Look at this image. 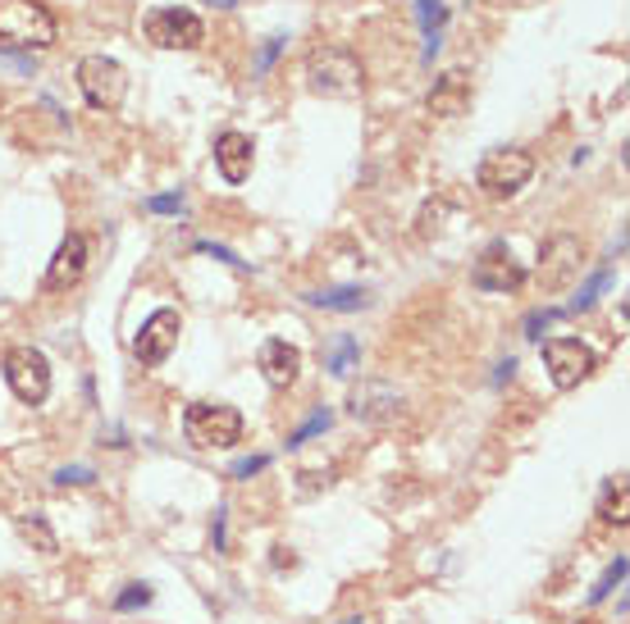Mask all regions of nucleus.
Masks as SVG:
<instances>
[{
	"instance_id": "f257e3e1",
	"label": "nucleus",
	"mask_w": 630,
	"mask_h": 624,
	"mask_svg": "<svg viewBox=\"0 0 630 624\" xmlns=\"http://www.w3.org/2000/svg\"><path fill=\"white\" fill-rule=\"evenodd\" d=\"M307 77L316 96H334V100H352L366 92V69L352 56L347 46H316L307 60Z\"/></svg>"
},
{
	"instance_id": "f03ea898",
	"label": "nucleus",
	"mask_w": 630,
	"mask_h": 624,
	"mask_svg": "<svg viewBox=\"0 0 630 624\" xmlns=\"http://www.w3.org/2000/svg\"><path fill=\"white\" fill-rule=\"evenodd\" d=\"M56 41V19L37 0H0V46L41 50Z\"/></svg>"
},
{
	"instance_id": "7ed1b4c3",
	"label": "nucleus",
	"mask_w": 630,
	"mask_h": 624,
	"mask_svg": "<svg viewBox=\"0 0 630 624\" xmlns=\"http://www.w3.org/2000/svg\"><path fill=\"white\" fill-rule=\"evenodd\" d=\"M183 433L192 447H234L242 437V415L224 401H192L183 415Z\"/></svg>"
},
{
	"instance_id": "20e7f679",
	"label": "nucleus",
	"mask_w": 630,
	"mask_h": 624,
	"mask_svg": "<svg viewBox=\"0 0 630 624\" xmlns=\"http://www.w3.org/2000/svg\"><path fill=\"white\" fill-rule=\"evenodd\" d=\"M535 173V160L516 146H498V151H485L480 169H475V183H480L489 196H516Z\"/></svg>"
},
{
	"instance_id": "39448f33",
	"label": "nucleus",
	"mask_w": 630,
	"mask_h": 624,
	"mask_svg": "<svg viewBox=\"0 0 630 624\" xmlns=\"http://www.w3.org/2000/svg\"><path fill=\"white\" fill-rule=\"evenodd\" d=\"M79 87L87 96V106L96 110H119L129 96V73L110 56H83L79 60Z\"/></svg>"
},
{
	"instance_id": "423d86ee",
	"label": "nucleus",
	"mask_w": 630,
	"mask_h": 624,
	"mask_svg": "<svg viewBox=\"0 0 630 624\" xmlns=\"http://www.w3.org/2000/svg\"><path fill=\"white\" fill-rule=\"evenodd\" d=\"M544 365H548L552 387L571 393V387H581L594 374L598 360H594V351L581 343V337H548V343H544Z\"/></svg>"
},
{
	"instance_id": "0eeeda50",
	"label": "nucleus",
	"mask_w": 630,
	"mask_h": 624,
	"mask_svg": "<svg viewBox=\"0 0 630 624\" xmlns=\"http://www.w3.org/2000/svg\"><path fill=\"white\" fill-rule=\"evenodd\" d=\"M5 383H10V393L19 401H28V406L46 401V393H50V360L37 347H14L5 356Z\"/></svg>"
},
{
	"instance_id": "6e6552de",
	"label": "nucleus",
	"mask_w": 630,
	"mask_h": 624,
	"mask_svg": "<svg viewBox=\"0 0 630 624\" xmlns=\"http://www.w3.org/2000/svg\"><path fill=\"white\" fill-rule=\"evenodd\" d=\"M146 41L161 50H197L206 41V23L192 10H156L146 14Z\"/></svg>"
},
{
	"instance_id": "1a4fd4ad",
	"label": "nucleus",
	"mask_w": 630,
	"mask_h": 624,
	"mask_svg": "<svg viewBox=\"0 0 630 624\" xmlns=\"http://www.w3.org/2000/svg\"><path fill=\"white\" fill-rule=\"evenodd\" d=\"M179 333H183V320H179V310H156L133 337V356L142 360V365H161V360H169L174 343H179Z\"/></svg>"
},
{
	"instance_id": "9d476101",
	"label": "nucleus",
	"mask_w": 630,
	"mask_h": 624,
	"mask_svg": "<svg viewBox=\"0 0 630 624\" xmlns=\"http://www.w3.org/2000/svg\"><path fill=\"white\" fill-rule=\"evenodd\" d=\"M471 283L480 292H516L521 283H525V269L512 260L508 242H494L480 260H475V269H471Z\"/></svg>"
},
{
	"instance_id": "9b49d317",
	"label": "nucleus",
	"mask_w": 630,
	"mask_h": 624,
	"mask_svg": "<svg viewBox=\"0 0 630 624\" xmlns=\"http://www.w3.org/2000/svg\"><path fill=\"white\" fill-rule=\"evenodd\" d=\"M581 269V242L571 238V232H558V238H548L544 251H539V288L544 292H558L575 278Z\"/></svg>"
},
{
	"instance_id": "f8f14e48",
	"label": "nucleus",
	"mask_w": 630,
	"mask_h": 624,
	"mask_svg": "<svg viewBox=\"0 0 630 624\" xmlns=\"http://www.w3.org/2000/svg\"><path fill=\"white\" fill-rule=\"evenodd\" d=\"M83 274H87V238H83V232H69V238L60 242V251H56V260H50L41 288H46V292H64V288H73V283H79Z\"/></svg>"
},
{
	"instance_id": "ddd939ff",
	"label": "nucleus",
	"mask_w": 630,
	"mask_h": 624,
	"mask_svg": "<svg viewBox=\"0 0 630 624\" xmlns=\"http://www.w3.org/2000/svg\"><path fill=\"white\" fill-rule=\"evenodd\" d=\"M347 406H352V415H357V420H366V424H389V420H397L402 397L393 393L389 383L370 379V383H361V387H352Z\"/></svg>"
},
{
	"instance_id": "4468645a",
	"label": "nucleus",
	"mask_w": 630,
	"mask_h": 624,
	"mask_svg": "<svg viewBox=\"0 0 630 624\" xmlns=\"http://www.w3.org/2000/svg\"><path fill=\"white\" fill-rule=\"evenodd\" d=\"M471 100H475L471 77L462 69H448L430 87V100H425V106H430V115H439V119H462L471 110Z\"/></svg>"
},
{
	"instance_id": "2eb2a0df",
	"label": "nucleus",
	"mask_w": 630,
	"mask_h": 624,
	"mask_svg": "<svg viewBox=\"0 0 630 624\" xmlns=\"http://www.w3.org/2000/svg\"><path fill=\"white\" fill-rule=\"evenodd\" d=\"M261 374L270 387H293L297 374H301V351L288 347L284 337H270V343L261 347Z\"/></svg>"
},
{
	"instance_id": "dca6fc26",
	"label": "nucleus",
	"mask_w": 630,
	"mask_h": 624,
	"mask_svg": "<svg viewBox=\"0 0 630 624\" xmlns=\"http://www.w3.org/2000/svg\"><path fill=\"white\" fill-rule=\"evenodd\" d=\"M215 165L224 173V183H247V178H251V137L219 133L215 137Z\"/></svg>"
},
{
	"instance_id": "f3484780",
	"label": "nucleus",
	"mask_w": 630,
	"mask_h": 624,
	"mask_svg": "<svg viewBox=\"0 0 630 624\" xmlns=\"http://www.w3.org/2000/svg\"><path fill=\"white\" fill-rule=\"evenodd\" d=\"M361 365V347L352 333H334L330 343H324V370H330L334 379H347L352 370Z\"/></svg>"
},
{
	"instance_id": "a211bd4d",
	"label": "nucleus",
	"mask_w": 630,
	"mask_h": 624,
	"mask_svg": "<svg viewBox=\"0 0 630 624\" xmlns=\"http://www.w3.org/2000/svg\"><path fill=\"white\" fill-rule=\"evenodd\" d=\"M416 19L425 28V60H435L439 56V33L448 23V5H443V0H416Z\"/></svg>"
},
{
	"instance_id": "6ab92c4d",
	"label": "nucleus",
	"mask_w": 630,
	"mask_h": 624,
	"mask_svg": "<svg viewBox=\"0 0 630 624\" xmlns=\"http://www.w3.org/2000/svg\"><path fill=\"white\" fill-rule=\"evenodd\" d=\"M307 301L320 305V310H343V315H352V310L370 305V292L366 288H324V292H311Z\"/></svg>"
},
{
	"instance_id": "aec40b11",
	"label": "nucleus",
	"mask_w": 630,
	"mask_h": 624,
	"mask_svg": "<svg viewBox=\"0 0 630 624\" xmlns=\"http://www.w3.org/2000/svg\"><path fill=\"white\" fill-rule=\"evenodd\" d=\"M608 288H613V269H598V274H594L590 283H585V288H581V292H575V297H571V305H567V315H581V310H590V305H594V301H598L603 292H608Z\"/></svg>"
},
{
	"instance_id": "412c9836",
	"label": "nucleus",
	"mask_w": 630,
	"mask_h": 624,
	"mask_svg": "<svg viewBox=\"0 0 630 624\" xmlns=\"http://www.w3.org/2000/svg\"><path fill=\"white\" fill-rule=\"evenodd\" d=\"M626 511H630V488H626V475H617V483H608V492H603V519L626 525Z\"/></svg>"
},
{
	"instance_id": "4be33fe9",
	"label": "nucleus",
	"mask_w": 630,
	"mask_h": 624,
	"mask_svg": "<svg viewBox=\"0 0 630 624\" xmlns=\"http://www.w3.org/2000/svg\"><path fill=\"white\" fill-rule=\"evenodd\" d=\"M19 533H23V538H28V542H37V548H41V552H56V533H50V529H46V519H41V515H33V519H28V515H23V519H19Z\"/></svg>"
},
{
	"instance_id": "5701e85b",
	"label": "nucleus",
	"mask_w": 630,
	"mask_h": 624,
	"mask_svg": "<svg viewBox=\"0 0 630 624\" xmlns=\"http://www.w3.org/2000/svg\"><path fill=\"white\" fill-rule=\"evenodd\" d=\"M621 579H626V556H617L608 569H603V579H598V588L590 592V602H603V597H608V592H613Z\"/></svg>"
},
{
	"instance_id": "b1692460",
	"label": "nucleus",
	"mask_w": 630,
	"mask_h": 624,
	"mask_svg": "<svg viewBox=\"0 0 630 624\" xmlns=\"http://www.w3.org/2000/svg\"><path fill=\"white\" fill-rule=\"evenodd\" d=\"M324 429H330V410H316L311 420H307V424H301V429L288 437V447H301V442H307V437H316V433H324Z\"/></svg>"
},
{
	"instance_id": "393cba45",
	"label": "nucleus",
	"mask_w": 630,
	"mask_h": 624,
	"mask_svg": "<svg viewBox=\"0 0 630 624\" xmlns=\"http://www.w3.org/2000/svg\"><path fill=\"white\" fill-rule=\"evenodd\" d=\"M146 602H151V588H146V584H133L129 592L115 597V611H138V607H146Z\"/></svg>"
},
{
	"instance_id": "a878e982",
	"label": "nucleus",
	"mask_w": 630,
	"mask_h": 624,
	"mask_svg": "<svg viewBox=\"0 0 630 624\" xmlns=\"http://www.w3.org/2000/svg\"><path fill=\"white\" fill-rule=\"evenodd\" d=\"M567 315V310H531V320H525V337H539V328H552Z\"/></svg>"
},
{
	"instance_id": "bb28decb",
	"label": "nucleus",
	"mask_w": 630,
	"mask_h": 624,
	"mask_svg": "<svg viewBox=\"0 0 630 624\" xmlns=\"http://www.w3.org/2000/svg\"><path fill=\"white\" fill-rule=\"evenodd\" d=\"M146 211L151 215H183V196H151Z\"/></svg>"
},
{
	"instance_id": "cd10ccee",
	"label": "nucleus",
	"mask_w": 630,
	"mask_h": 624,
	"mask_svg": "<svg viewBox=\"0 0 630 624\" xmlns=\"http://www.w3.org/2000/svg\"><path fill=\"white\" fill-rule=\"evenodd\" d=\"M197 251L201 255H215V260H224V265H234V269H247V260H238L229 247H215V242H197Z\"/></svg>"
},
{
	"instance_id": "c85d7f7f",
	"label": "nucleus",
	"mask_w": 630,
	"mask_h": 624,
	"mask_svg": "<svg viewBox=\"0 0 630 624\" xmlns=\"http://www.w3.org/2000/svg\"><path fill=\"white\" fill-rule=\"evenodd\" d=\"M265 465H270V456H247V460H238V465H234L229 475H234V479H251V475H261Z\"/></svg>"
},
{
	"instance_id": "c756f323",
	"label": "nucleus",
	"mask_w": 630,
	"mask_h": 624,
	"mask_svg": "<svg viewBox=\"0 0 630 624\" xmlns=\"http://www.w3.org/2000/svg\"><path fill=\"white\" fill-rule=\"evenodd\" d=\"M96 475L87 470V465H64V470L56 475V483H92Z\"/></svg>"
},
{
	"instance_id": "7c9ffc66",
	"label": "nucleus",
	"mask_w": 630,
	"mask_h": 624,
	"mask_svg": "<svg viewBox=\"0 0 630 624\" xmlns=\"http://www.w3.org/2000/svg\"><path fill=\"white\" fill-rule=\"evenodd\" d=\"M280 50H284V37H270V41L261 46V56H257V73H265V69L274 64V56H280Z\"/></svg>"
},
{
	"instance_id": "2f4dec72",
	"label": "nucleus",
	"mask_w": 630,
	"mask_h": 624,
	"mask_svg": "<svg viewBox=\"0 0 630 624\" xmlns=\"http://www.w3.org/2000/svg\"><path fill=\"white\" fill-rule=\"evenodd\" d=\"M211 5H219V10H234V5H238V0H211Z\"/></svg>"
},
{
	"instance_id": "473e14b6",
	"label": "nucleus",
	"mask_w": 630,
	"mask_h": 624,
	"mask_svg": "<svg viewBox=\"0 0 630 624\" xmlns=\"http://www.w3.org/2000/svg\"><path fill=\"white\" fill-rule=\"evenodd\" d=\"M343 624H361V620H343Z\"/></svg>"
}]
</instances>
